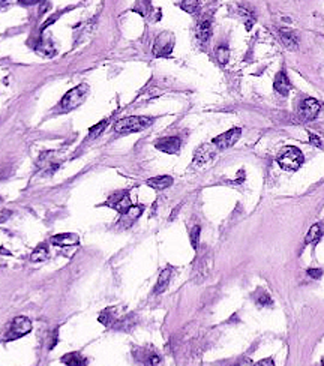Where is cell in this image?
Segmentation results:
<instances>
[{
    "instance_id": "cell-1",
    "label": "cell",
    "mask_w": 324,
    "mask_h": 366,
    "mask_svg": "<svg viewBox=\"0 0 324 366\" xmlns=\"http://www.w3.org/2000/svg\"><path fill=\"white\" fill-rule=\"evenodd\" d=\"M153 123L152 117H144V116H131L117 120L113 129L119 134H132V132H140L144 131Z\"/></svg>"
},
{
    "instance_id": "cell-2",
    "label": "cell",
    "mask_w": 324,
    "mask_h": 366,
    "mask_svg": "<svg viewBox=\"0 0 324 366\" xmlns=\"http://www.w3.org/2000/svg\"><path fill=\"white\" fill-rule=\"evenodd\" d=\"M89 92H90V87H89L87 84H80V86H77V87L71 89V90L62 98V101H60V104H59L60 111H62V113H66V111H71V110H74V108H77L78 105H81V104L84 102V99L87 98Z\"/></svg>"
},
{
    "instance_id": "cell-3",
    "label": "cell",
    "mask_w": 324,
    "mask_h": 366,
    "mask_svg": "<svg viewBox=\"0 0 324 366\" xmlns=\"http://www.w3.org/2000/svg\"><path fill=\"white\" fill-rule=\"evenodd\" d=\"M303 161H305L303 153L300 152V149L294 147V146H287V147H284L278 155V164L284 170H288V171H296V170H299L303 164Z\"/></svg>"
},
{
    "instance_id": "cell-4",
    "label": "cell",
    "mask_w": 324,
    "mask_h": 366,
    "mask_svg": "<svg viewBox=\"0 0 324 366\" xmlns=\"http://www.w3.org/2000/svg\"><path fill=\"white\" fill-rule=\"evenodd\" d=\"M173 47H174V36L168 32H164L155 39L152 51L156 57H167L171 54Z\"/></svg>"
},
{
    "instance_id": "cell-5",
    "label": "cell",
    "mask_w": 324,
    "mask_h": 366,
    "mask_svg": "<svg viewBox=\"0 0 324 366\" xmlns=\"http://www.w3.org/2000/svg\"><path fill=\"white\" fill-rule=\"evenodd\" d=\"M32 330V321L27 318V317H17V318L12 321L9 332L6 333V341H12V339H18L24 335H27Z\"/></svg>"
},
{
    "instance_id": "cell-6",
    "label": "cell",
    "mask_w": 324,
    "mask_h": 366,
    "mask_svg": "<svg viewBox=\"0 0 324 366\" xmlns=\"http://www.w3.org/2000/svg\"><path fill=\"white\" fill-rule=\"evenodd\" d=\"M240 135H242V129L233 128V129H230L227 132H224V134L215 137L212 143L216 146L219 150H224V149H228V147H231V146H234L239 141Z\"/></svg>"
},
{
    "instance_id": "cell-7",
    "label": "cell",
    "mask_w": 324,
    "mask_h": 366,
    "mask_svg": "<svg viewBox=\"0 0 324 366\" xmlns=\"http://www.w3.org/2000/svg\"><path fill=\"white\" fill-rule=\"evenodd\" d=\"M216 150H219L216 146L212 143V144H203L200 146L197 150H195V155H194V165L195 167H203L206 165L207 162H210L215 156H216Z\"/></svg>"
},
{
    "instance_id": "cell-8",
    "label": "cell",
    "mask_w": 324,
    "mask_h": 366,
    "mask_svg": "<svg viewBox=\"0 0 324 366\" xmlns=\"http://www.w3.org/2000/svg\"><path fill=\"white\" fill-rule=\"evenodd\" d=\"M320 110H321V104L317 99H314V98H308V99H305L300 104V107H299V117L303 122L314 120L318 116Z\"/></svg>"
},
{
    "instance_id": "cell-9",
    "label": "cell",
    "mask_w": 324,
    "mask_h": 366,
    "mask_svg": "<svg viewBox=\"0 0 324 366\" xmlns=\"http://www.w3.org/2000/svg\"><path fill=\"white\" fill-rule=\"evenodd\" d=\"M107 204L110 206V207H113L114 210H117V212H120L122 215L125 213V212H128L129 209H131V200H129V195H128V192H117V194H114V195H111V197L108 198V201H107Z\"/></svg>"
},
{
    "instance_id": "cell-10",
    "label": "cell",
    "mask_w": 324,
    "mask_h": 366,
    "mask_svg": "<svg viewBox=\"0 0 324 366\" xmlns=\"http://www.w3.org/2000/svg\"><path fill=\"white\" fill-rule=\"evenodd\" d=\"M180 138L179 137H165V138H161L156 141L155 147L164 153H168V155H174L177 153L180 150Z\"/></svg>"
},
{
    "instance_id": "cell-11",
    "label": "cell",
    "mask_w": 324,
    "mask_h": 366,
    "mask_svg": "<svg viewBox=\"0 0 324 366\" xmlns=\"http://www.w3.org/2000/svg\"><path fill=\"white\" fill-rule=\"evenodd\" d=\"M195 35H197V39L200 41L201 44H206L210 39V36H212V23H210L209 18H203L200 23H198Z\"/></svg>"
},
{
    "instance_id": "cell-12",
    "label": "cell",
    "mask_w": 324,
    "mask_h": 366,
    "mask_svg": "<svg viewBox=\"0 0 324 366\" xmlns=\"http://www.w3.org/2000/svg\"><path fill=\"white\" fill-rule=\"evenodd\" d=\"M78 242H80L78 236L74 233H62L51 239V243L56 246H72V245H77Z\"/></svg>"
},
{
    "instance_id": "cell-13",
    "label": "cell",
    "mask_w": 324,
    "mask_h": 366,
    "mask_svg": "<svg viewBox=\"0 0 324 366\" xmlns=\"http://www.w3.org/2000/svg\"><path fill=\"white\" fill-rule=\"evenodd\" d=\"M279 36H281V41L282 44L288 48V50H297L299 47V38L297 35L293 32V30H288V29H281L279 30Z\"/></svg>"
},
{
    "instance_id": "cell-14",
    "label": "cell",
    "mask_w": 324,
    "mask_h": 366,
    "mask_svg": "<svg viewBox=\"0 0 324 366\" xmlns=\"http://www.w3.org/2000/svg\"><path fill=\"white\" fill-rule=\"evenodd\" d=\"M143 209H144L143 206H131V209H129L128 212H125V213H123V218H122V221H120L119 224H120V225H125V227H131V225L134 224L135 219L140 218Z\"/></svg>"
},
{
    "instance_id": "cell-15",
    "label": "cell",
    "mask_w": 324,
    "mask_h": 366,
    "mask_svg": "<svg viewBox=\"0 0 324 366\" xmlns=\"http://www.w3.org/2000/svg\"><path fill=\"white\" fill-rule=\"evenodd\" d=\"M275 90L279 93V95H282V96H288V93H290V89H291V86H290V81H288V77H287V74L284 71H281L279 74L276 75V78H275Z\"/></svg>"
},
{
    "instance_id": "cell-16",
    "label": "cell",
    "mask_w": 324,
    "mask_h": 366,
    "mask_svg": "<svg viewBox=\"0 0 324 366\" xmlns=\"http://www.w3.org/2000/svg\"><path fill=\"white\" fill-rule=\"evenodd\" d=\"M36 51L44 56V57H53L56 54V48L51 42V39H41L39 44L36 45Z\"/></svg>"
},
{
    "instance_id": "cell-17",
    "label": "cell",
    "mask_w": 324,
    "mask_h": 366,
    "mask_svg": "<svg viewBox=\"0 0 324 366\" xmlns=\"http://www.w3.org/2000/svg\"><path fill=\"white\" fill-rule=\"evenodd\" d=\"M147 185L156 189V191H162V189H167L173 185V177L170 176H158V177H153V179H149L147 180Z\"/></svg>"
},
{
    "instance_id": "cell-18",
    "label": "cell",
    "mask_w": 324,
    "mask_h": 366,
    "mask_svg": "<svg viewBox=\"0 0 324 366\" xmlns=\"http://www.w3.org/2000/svg\"><path fill=\"white\" fill-rule=\"evenodd\" d=\"M170 279H171V269H165L161 272L159 278H158V282H156V287H155V294H161V293H164L170 284Z\"/></svg>"
},
{
    "instance_id": "cell-19",
    "label": "cell",
    "mask_w": 324,
    "mask_h": 366,
    "mask_svg": "<svg viewBox=\"0 0 324 366\" xmlns=\"http://www.w3.org/2000/svg\"><path fill=\"white\" fill-rule=\"evenodd\" d=\"M62 362L66 363V365H69V366H84V365H87V360L81 354H78V353L65 354L62 357Z\"/></svg>"
},
{
    "instance_id": "cell-20",
    "label": "cell",
    "mask_w": 324,
    "mask_h": 366,
    "mask_svg": "<svg viewBox=\"0 0 324 366\" xmlns=\"http://www.w3.org/2000/svg\"><path fill=\"white\" fill-rule=\"evenodd\" d=\"M116 309L114 308H107L101 315H99V323H102L104 326H110L111 323L116 321Z\"/></svg>"
},
{
    "instance_id": "cell-21",
    "label": "cell",
    "mask_w": 324,
    "mask_h": 366,
    "mask_svg": "<svg viewBox=\"0 0 324 366\" xmlns=\"http://www.w3.org/2000/svg\"><path fill=\"white\" fill-rule=\"evenodd\" d=\"M180 8L188 14H197L200 11V0H180Z\"/></svg>"
},
{
    "instance_id": "cell-22",
    "label": "cell",
    "mask_w": 324,
    "mask_h": 366,
    "mask_svg": "<svg viewBox=\"0 0 324 366\" xmlns=\"http://www.w3.org/2000/svg\"><path fill=\"white\" fill-rule=\"evenodd\" d=\"M215 54H216V59L221 65H225L230 59V50H228L227 45H219L215 50Z\"/></svg>"
},
{
    "instance_id": "cell-23",
    "label": "cell",
    "mask_w": 324,
    "mask_h": 366,
    "mask_svg": "<svg viewBox=\"0 0 324 366\" xmlns=\"http://www.w3.org/2000/svg\"><path fill=\"white\" fill-rule=\"evenodd\" d=\"M48 249H47V246L45 245H41V246H38L33 252H32V255H30V260L32 261H35V263H39V261H45L47 258H48Z\"/></svg>"
},
{
    "instance_id": "cell-24",
    "label": "cell",
    "mask_w": 324,
    "mask_h": 366,
    "mask_svg": "<svg viewBox=\"0 0 324 366\" xmlns=\"http://www.w3.org/2000/svg\"><path fill=\"white\" fill-rule=\"evenodd\" d=\"M321 233H323V228H321V224H315L309 228L308 234H306V243H312V242H317L320 237H321Z\"/></svg>"
},
{
    "instance_id": "cell-25",
    "label": "cell",
    "mask_w": 324,
    "mask_h": 366,
    "mask_svg": "<svg viewBox=\"0 0 324 366\" xmlns=\"http://www.w3.org/2000/svg\"><path fill=\"white\" fill-rule=\"evenodd\" d=\"M210 269H212V255H207L206 258H203V261L200 264V273L203 276H207Z\"/></svg>"
},
{
    "instance_id": "cell-26",
    "label": "cell",
    "mask_w": 324,
    "mask_h": 366,
    "mask_svg": "<svg viewBox=\"0 0 324 366\" xmlns=\"http://www.w3.org/2000/svg\"><path fill=\"white\" fill-rule=\"evenodd\" d=\"M107 123H108V120H104V122H99L98 125H95L92 129H90V134H89V138H96L99 134H101L104 129H105V126H107Z\"/></svg>"
},
{
    "instance_id": "cell-27",
    "label": "cell",
    "mask_w": 324,
    "mask_h": 366,
    "mask_svg": "<svg viewBox=\"0 0 324 366\" xmlns=\"http://www.w3.org/2000/svg\"><path fill=\"white\" fill-rule=\"evenodd\" d=\"M200 231H201L200 225H195V227L192 228V231H191V245H192L194 249L198 248V240H200Z\"/></svg>"
},
{
    "instance_id": "cell-28",
    "label": "cell",
    "mask_w": 324,
    "mask_h": 366,
    "mask_svg": "<svg viewBox=\"0 0 324 366\" xmlns=\"http://www.w3.org/2000/svg\"><path fill=\"white\" fill-rule=\"evenodd\" d=\"M258 305H261V306H269V305H272L270 296H269V294H261V296L258 297Z\"/></svg>"
},
{
    "instance_id": "cell-29",
    "label": "cell",
    "mask_w": 324,
    "mask_h": 366,
    "mask_svg": "<svg viewBox=\"0 0 324 366\" xmlns=\"http://www.w3.org/2000/svg\"><path fill=\"white\" fill-rule=\"evenodd\" d=\"M308 275H309L312 279H318V278H321L323 270H321V269H309V270H308Z\"/></svg>"
},
{
    "instance_id": "cell-30",
    "label": "cell",
    "mask_w": 324,
    "mask_h": 366,
    "mask_svg": "<svg viewBox=\"0 0 324 366\" xmlns=\"http://www.w3.org/2000/svg\"><path fill=\"white\" fill-rule=\"evenodd\" d=\"M9 216H11L9 210H0V224H3L5 221H8Z\"/></svg>"
},
{
    "instance_id": "cell-31",
    "label": "cell",
    "mask_w": 324,
    "mask_h": 366,
    "mask_svg": "<svg viewBox=\"0 0 324 366\" xmlns=\"http://www.w3.org/2000/svg\"><path fill=\"white\" fill-rule=\"evenodd\" d=\"M18 2L23 5H36V3L42 2V0H18Z\"/></svg>"
},
{
    "instance_id": "cell-32",
    "label": "cell",
    "mask_w": 324,
    "mask_h": 366,
    "mask_svg": "<svg viewBox=\"0 0 324 366\" xmlns=\"http://www.w3.org/2000/svg\"><path fill=\"white\" fill-rule=\"evenodd\" d=\"M257 365H258V366H273L275 363H273V360H272V359H267V360H260Z\"/></svg>"
},
{
    "instance_id": "cell-33",
    "label": "cell",
    "mask_w": 324,
    "mask_h": 366,
    "mask_svg": "<svg viewBox=\"0 0 324 366\" xmlns=\"http://www.w3.org/2000/svg\"><path fill=\"white\" fill-rule=\"evenodd\" d=\"M9 0H0V12H2V11H5L8 6H9Z\"/></svg>"
},
{
    "instance_id": "cell-34",
    "label": "cell",
    "mask_w": 324,
    "mask_h": 366,
    "mask_svg": "<svg viewBox=\"0 0 324 366\" xmlns=\"http://www.w3.org/2000/svg\"><path fill=\"white\" fill-rule=\"evenodd\" d=\"M309 140H311V143H312V144L318 146V147H320V146H321V143H320V138H318V137H315V135H312V134H311Z\"/></svg>"
},
{
    "instance_id": "cell-35",
    "label": "cell",
    "mask_w": 324,
    "mask_h": 366,
    "mask_svg": "<svg viewBox=\"0 0 324 366\" xmlns=\"http://www.w3.org/2000/svg\"><path fill=\"white\" fill-rule=\"evenodd\" d=\"M321 365H323V366H324V359H323V360H321Z\"/></svg>"
}]
</instances>
